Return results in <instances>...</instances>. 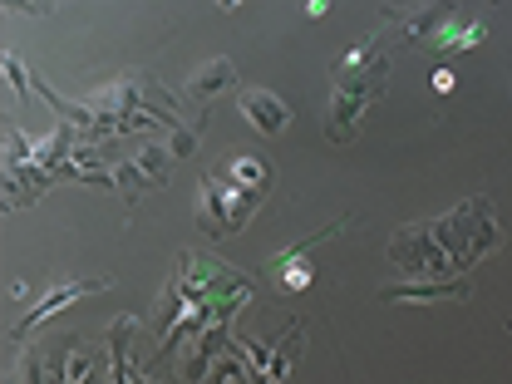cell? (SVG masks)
Listing matches in <instances>:
<instances>
[{
    "instance_id": "1",
    "label": "cell",
    "mask_w": 512,
    "mask_h": 384,
    "mask_svg": "<svg viewBox=\"0 0 512 384\" xmlns=\"http://www.w3.org/2000/svg\"><path fill=\"white\" fill-rule=\"evenodd\" d=\"M483 222H493L488 217V202L473 197L453 217H439L429 227H404L394 237L389 256L399 266H409L414 276H453V271L473 266L488 247H498V227H483Z\"/></svg>"
},
{
    "instance_id": "2",
    "label": "cell",
    "mask_w": 512,
    "mask_h": 384,
    "mask_svg": "<svg viewBox=\"0 0 512 384\" xmlns=\"http://www.w3.org/2000/svg\"><path fill=\"white\" fill-rule=\"evenodd\" d=\"M389 84V30H370L355 50H345L330 64V119L325 133L335 143L355 138L360 119L370 114V104L384 94Z\"/></svg>"
},
{
    "instance_id": "3",
    "label": "cell",
    "mask_w": 512,
    "mask_h": 384,
    "mask_svg": "<svg viewBox=\"0 0 512 384\" xmlns=\"http://www.w3.org/2000/svg\"><path fill=\"white\" fill-rule=\"evenodd\" d=\"M271 163L266 158H227L217 173L202 178V197H197V222L207 237H237L252 212L266 202L271 188Z\"/></svg>"
},
{
    "instance_id": "4",
    "label": "cell",
    "mask_w": 512,
    "mask_h": 384,
    "mask_svg": "<svg viewBox=\"0 0 512 384\" xmlns=\"http://www.w3.org/2000/svg\"><path fill=\"white\" fill-rule=\"evenodd\" d=\"M237 109H242V119H247L256 133H266V138L286 133V124H291L286 99L271 94V89H242V94H237Z\"/></svg>"
},
{
    "instance_id": "5",
    "label": "cell",
    "mask_w": 512,
    "mask_h": 384,
    "mask_svg": "<svg viewBox=\"0 0 512 384\" xmlns=\"http://www.w3.org/2000/svg\"><path fill=\"white\" fill-rule=\"evenodd\" d=\"M104 286H109V276H99V281H69V286H50V291L40 296V306H35L30 316H25L20 325H15V330H10V340L20 345V340H25V335H30V330H35L40 320H50L55 311H60V306L79 301V296H89V291H104Z\"/></svg>"
},
{
    "instance_id": "6",
    "label": "cell",
    "mask_w": 512,
    "mask_h": 384,
    "mask_svg": "<svg viewBox=\"0 0 512 384\" xmlns=\"http://www.w3.org/2000/svg\"><path fill=\"white\" fill-rule=\"evenodd\" d=\"M232 84H237V64L227 60V55H217V60H207L197 74H192L188 94L197 99V109H212V99H217V94H227Z\"/></svg>"
},
{
    "instance_id": "7",
    "label": "cell",
    "mask_w": 512,
    "mask_h": 384,
    "mask_svg": "<svg viewBox=\"0 0 512 384\" xmlns=\"http://www.w3.org/2000/svg\"><path fill=\"white\" fill-rule=\"evenodd\" d=\"M384 301H414V306H429V301H468V281H429V286H389Z\"/></svg>"
},
{
    "instance_id": "8",
    "label": "cell",
    "mask_w": 512,
    "mask_h": 384,
    "mask_svg": "<svg viewBox=\"0 0 512 384\" xmlns=\"http://www.w3.org/2000/svg\"><path fill=\"white\" fill-rule=\"evenodd\" d=\"M60 380H69V384L109 380V370H104V350H94L89 340H74V350H69V365L60 370Z\"/></svg>"
},
{
    "instance_id": "9",
    "label": "cell",
    "mask_w": 512,
    "mask_h": 384,
    "mask_svg": "<svg viewBox=\"0 0 512 384\" xmlns=\"http://www.w3.org/2000/svg\"><path fill=\"white\" fill-rule=\"evenodd\" d=\"M168 158H173V153H168V148H158V143H148V148H138V153H133L138 173H143L153 188H163V183H168Z\"/></svg>"
},
{
    "instance_id": "10",
    "label": "cell",
    "mask_w": 512,
    "mask_h": 384,
    "mask_svg": "<svg viewBox=\"0 0 512 384\" xmlns=\"http://www.w3.org/2000/svg\"><path fill=\"white\" fill-rule=\"evenodd\" d=\"M148 188H153V183L138 173V163H119V168H114V192H124L128 202H138Z\"/></svg>"
},
{
    "instance_id": "11",
    "label": "cell",
    "mask_w": 512,
    "mask_h": 384,
    "mask_svg": "<svg viewBox=\"0 0 512 384\" xmlns=\"http://www.w3.org/2000/svg\"><path fill=\"white\" fill-rule=\"evenodd\" d=\"M207 375H212V380H256L252 365L237 360V350H217V365H212Z\"/></svg>"
},
{
    "instance_id": "12",
    "label": "cell",
    "mask_w": 512,
    "mask_h": 384,
    "mask_svg": "<svg viewBox=\"0 0 512 384\" xmlns=\"http://www.w3.org/2000/svg\"><path fill=\"white\" fill-rule=\"evenodd\" d=\"M168 153H178V158H188V153H197V133L192 128H168Z\"/></svg>"
},
{
    "instance_id": "13",
    "label": "cell",
    "mask_w": 512,
    "mask_h": 384,
    "mask_svg": "<svg viewBox=\"0 0 512 384\" xmlns=\"http://www.w3.org/2000/svg\"><path fill=\"white\" fill-rule=\"evenodd\" d=\"M5 74H10V84H15V89H25V69H20L15 55H5Z\"/></svg>"
},
{
    "instance_id": "14",
    "label": "cell",
    "mask_w": 512,
    "mask_h": 384,
    "mask_svg": "<svg viewBox=\"0 0 512 384\" xmlns=\"http://www.w3.org/2000/svg\"><path fill=\"white\" fill-rule=\"evenodd\" d=\"M453 84H458V79H453V74H448V69H439V74H434V89H444V94H448V89H453Z\"/></svg>"
}]
</instances>
